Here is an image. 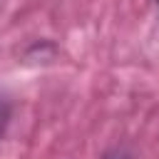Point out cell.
<instances>
[{
	"instance_id": "obj_1",
	"label": "cell",
	"mask_w": 159,
	"mask_h": 159,
	"mask_svg": "<svg viewBox=\"0 0 159 159\" xmlns=\"http://www.w3.org/2000/svg\"><path fill=\"white\" fill-rule=\"evenodd\" d=\"M7 122H10V107H7V102H2V99H0V137L5 134Z\"/></svg>"
}]
</instances>
